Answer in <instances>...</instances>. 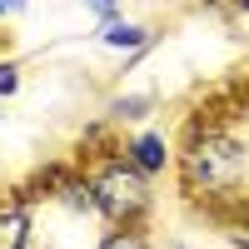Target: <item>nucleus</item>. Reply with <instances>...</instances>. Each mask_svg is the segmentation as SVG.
<instances>
[{"instance_id": "nucleus-9", "label": "nucleus", "mask_w": 249, "mask_h": 249, "mask_svg": "<svg viewBox=\"0 0 249 249\" xmlns=\"http://www.w3.org/2000/svg\"><path fill=\"white\" fill-rule=\"evenodd\" d=\"M230 249H249V219L244 224H230Z\"/></svg>"}, {"instance_id": "nucleus-10", "label": "nucleus", "mask_w": 249, "mask_h": 249, "mask_svg": "<svg viewBox=\"0 0 249 249\" xmlns=\"http://www.w3.org/2000/svg\"><path fill=\"white\" fill-rule=\"evenodd\" d=\"M85 5L100 15V20H110V15H120V0H85Z\"/></svg>"}, {"instance_id": "nucleus-5", "label": "nucleus", "mask_w": 249, "mask_h": 249, "mask_svg": "<svg viewBox=\"0 0 249 249\" xmlns=\"http://www.w3.org/2000/svg\"><path fill=\"white\" fill-rule=\"evenodd\" d=\"M35 239V219L25 199H5L0 204V249H30Z\"/></svg>"}, {"instance_id": "nucleus-3", "label": "nucleus", "mask_w": 249, "mask_h": 249, "mask_svg": "<svg viewBox=\"0 0 249 249\" xmlns=\"http://www.w3.org/2000/svg\"><path fill=\"white\" fill-rule=\"evenodd\" d=\"M120 155L130 160L140 175H150V179L164 175V170H175V144L164 140L160 130H135L130 140H124V150H120Z\"/></svg>"}, {"instance_id": "nucleus-6", "label": "nucleus", "mask_w": 249, "mask_h": 249, "mask_svg": "<svg viewBox=\"0 0 249 249\" xmlns=\"http://www.w3.org/2000/svg\"><path fill=\"white\" fill-rule=\"evenodd\" d=\"M150 110H155V95H115L110 110H105V120L110 124H135V120H144Z\"/></svg>"}, {"instance_id": "nucleus-8", "label": "nucleus", "mask_w": 249, "mask_h": 249, "mask_svg": "<svg viewBox=\"0 0 249 249\" xmlns=\"http://www.w3.org/2000/svg\"><path fill=\"white\" fill-rule=\"evenodd\" d=\"M20 90V65L15 60H0V100H10Z\"/></svg>"}, {"instance_id": "nucleus-4", "label": "nucleus", "mask_w": 249, "mask_h": 249, "mask_svg": "<svg viewBox=\"0 0 249 249\" xmlns=\"http://www.w3.org/2000/svg\"><path fill=\"white\" fill-rule=\"evenodd\" d=\"M100 45H110V50H124V55H135V50H150L155 45V30L150 25H140V20H124V15H110V20H100Z\"/></svg>"}, {"instance_id": "nucleus-12", "label": "nucleus", "mask_w": 249, "mask_h": 249, "mask_svg": "<svg viewBox=\"0 0 249 249\" xmlns=\"http://www.w3.org/2000/svg\"><path fill=\"white\" fill-rule=\"evenodd\" d=\"M230 5H234V10H239V15H249V0H230Z\"/></svg>"}, {"instance_id": "nucleus-2", "label": "nucleus", "mask_w": 249, "mask_h": 249, "mask_svg": "<svg viewBox=\"0 0 249 249\" xmlns=\"http://www.w3.org/2000/svg\"><path fill=\"white\" fill-rule=\"evenodd\" d=\"M90 199L95 214L105 224H144V214L155 210L150 175H140L124 155H105L90 175Z\"/></svg>"}, {"instance_id": "nucleus-7", "label": "nucleus", "mask_w": 249, "mask_h": 249, "mask_svg": "<svg viewBox=\"0 0 249 249\" xmlns=\"http://www.w3.org/2000/svg\"><path fill=\"white\" fill-rule=\"evenodd\" d=\"M95 249H155V244L144 239L140 224H110V230L100 234V244H95Z\"/></svg>"}, {"instance_id": "nucleus-1", "label": "nucleus", "mask_w": 249, "mask_h": 249, "mask_svg": "<svg viewBox=\"0 0 249 249\" xmlns=\"http://www.w3.org/2000/svg\"><path fill=\"white\" fill-rule=\"evenodd\" d=\"M175 175L190 199H234L249 190V140L224 124H190L184 144L175 150Z\"/></svg>"}, {"instance_id": "nucleus-11", "label": "nucleus", "mask_w": 249, "mask_h": 249, "mask_svg": "<svg viewBox=\"0 0 249 249\" xmlns=\"http://www.w3.org/2000/svg\"><path fill=\"white\" fill-rule=\"evenodd\" d=\"M20 10H25V0H0V20H15Z\"/></svg>"}]
</instances>
